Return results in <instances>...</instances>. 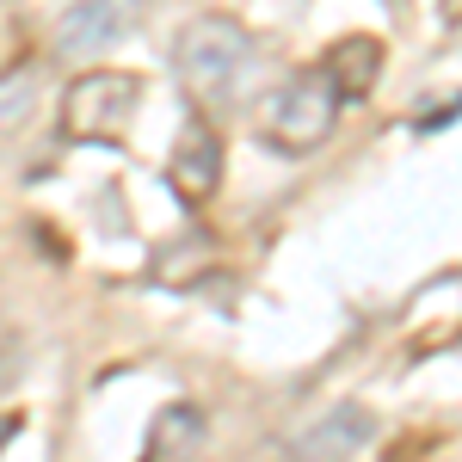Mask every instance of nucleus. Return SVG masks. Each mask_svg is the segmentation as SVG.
<instances>
[{"mask_svg":"<svg viewBox=\"0 0 462 462\" xmlns=\"http://www.w3.org/2000/svg\"><path fill=\"white\" fill-rule=\"evenodd\" d=\"M143 6L148 0H69L56 19V50L74 62H99L143 25Z\"/></svg>","mask_w":462,"mask_h":462,"instance_id":"20e7f679","label":"nucleus"},{"mask_svg":"<svg viewBox=\"0 0 462 462\" xmlns=\"http://www.w3.org/2000/svg\"><path fill=\"white\" fill-rule=\"evenodd\" d=\"M247 62H253V37L241 32V19H228V13H204V19H191V25L179 32V43H173L179 80H185L191 93H204V99L228 93V87L241 80Z\"/></svg>","mask_w":462,"mask_h":462,"instance_id":"7ed1b4c3","label":"nucleus"},{"mask_svg":"<svg viewBox=\"0 0 462 462\" xmlns=\"http://www.w3.org/2000/svg\"><path fill=\"white\" fill-rule=\"evenodd\" d=\"M167 179H173V191L185 204H204L216 185H222V136H216L204 117H191L179 130L173 154H167Z\"/></svg>","mask_w":462,"mask_h":462,"instance_id":"39448f33","label":"nucleus"},{"mask_svg":"<svg viewBox=\"0 0 462 462\" xmlns=\"http://www.w3.org/2000/svg\"><path fill=\"white\" fill-rule=\"evenodd\" d=\"M13 56H19V19L0 13V74H13Z\"/></svg>","mask_w":462,"mask_h":462,"instance_id":"1a4fd4ad","label":"nucleus"},{"mask_svg":"<svg viewBox=\"0 0 462 462\" xmlns=\"http://www.w3.org/2000/svg\"><path fill=\"white\" fill-rule=\"evenodd\" d=\"M327 74H333L339 99H364V93L383 80V43H376V37H346V43H333Z\"/></svg>","mask_w":462,"mask_h":462,"instance_id":"6e6552de","label":"nucleus"},{"mask_svg":"<svg viewBox=\"0 0 462 462\" xmlns=\"http://www.w3.org/2000/svg\"><path fill=\"white\" fill-rule=\"evenodd\" d=\"M370 438H376V420L364 407H333V413H320L315 426L296 431L290 462H352L357 450H370Z\"/></svg>","mask_w":462,"mask_h":462,"instance_id":"423d86ee","label":"nucleus"},{"mask_svg":"<svg viewBox=\"0 0 462 462\" xmlns=\"http://www.w3.org/2000/svg\"><path fill=\"white\" fill-rule=\"evenodd\" d=\"M339 87H333V74L327 69H302L290 74L284 87H272L265 93V106H259V136L278 148V154H309L333 136V124H339Z\"/></svg>","mask_w":462,"mask_h":462,"instance_id":"f257e3e1","label":"nucleus"},{"mask_svg":"<svg viewBox=\"0 0 462 462\" xmlns=\"http://www.w3.org/2000/svg\"><path fill=\"white\" fill-rule=\"evenodd\" d=\"M143 106V74L130 69H87L62 87V136L74 143H117Z\"/></svg>","mask_w":462,"mask_h":462,"instance_id":"f03ea898","label":"nucleus"},{"mask_svg":"<svg viewBox=\"0 0 462 462\" xmlns=\"http://www.w3.org/2000/svg\"><path fill=\"white\" fill-rule=\"evenodd\" d=\"M204 407H191V401H173V407H161L154 413V426H148V444H143V462H191L204 450Z\"/></svg>","mask_w":462,"mask_h":462,"instance_id":"0eeeda50","label":"nucleus"},{"mask_svg":"<svg viewBox=\"0 0 462 462\" xmlns=\"http://www.w3.org/2000/svg\"><path fill=\"white\" fill-rule=\"evenodd\" d=\"M13 438H19V413H0V450H6Z\"/></svg>","mask_w":462,"mask_h":462,"instance_id":"9d476101","label":"nucleus"}]
</instances>
